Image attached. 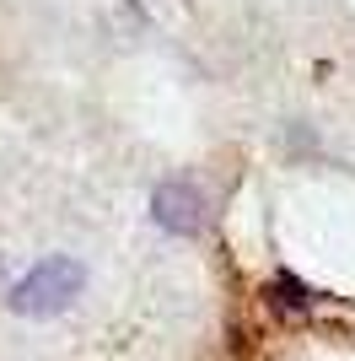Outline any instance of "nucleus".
<instances>
[{"label":"nucleus","mask_w":355,"mask_h":361,"mask_svg":"<svg viewBox=\"0 0 355 361\" xmlns=\"http://www.w3.org/2000/svg\"><path fill=\"white\" fill-rule=\"evenodd\" d=\"M81 286H87L81 259H70V254L38 259V264L11 286V313H22V318H54V313H65V307L81 297Z\"/></svg>","instance_id":"nucleus-1"},{"label":"nucleus","mask_w":355,"mask_h":361,"mask_svg":"<svg viewBox=\"0 0 355 361\" xmlns=\"http://www.w3.org/2000/svg\"><path fill=\"white\" fill-rule=\"evenodd\" d=\"M151 221L162 226V232H178V238H194V232H205L210 221V200L183 178H167L151 189Z\"/></svg>","instance_id":"nucleus-2"},{"label":"nucleus","mask_w":355,"mask_h":361,"mask_svg":"<svg viewBox=\"0 0 355 361\" xmlns=\"http://www.w3.org/2000/svg\"><path fill=\"white\" fill-rule=\"evenodd\" d=\"M269 297H275V307H291V313H301L307 307V286L296 281V275H275V286H269Z\"/></svg>","instance_id":"nucleus-3"}]
</instances>
